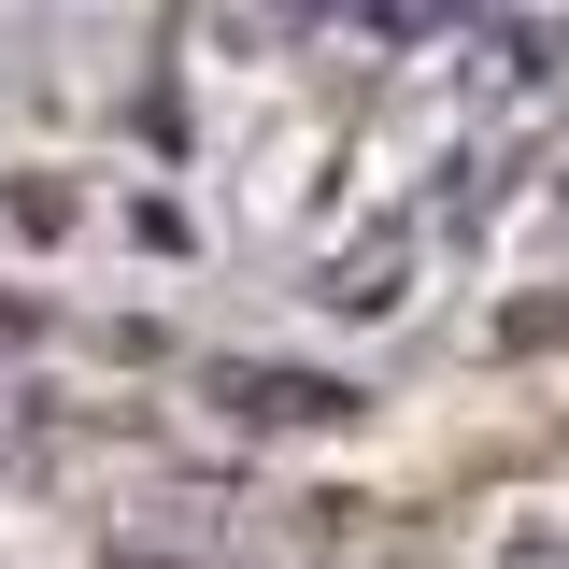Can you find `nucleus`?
I'll use <instances>...</instances> for the list:
<instances>
[{
	"label": "nucleus",
	"mask_w": 569,
	"mask_h": 569,
	"mask_svg": "<svg viewBox=\"0 0 569 569\" xmlns=\"http://www.w3.org/2000/svg\"><path fill=\"white\" fill-rule=\"evenodd\" d=\"M100 569H242V498L228 485H142L100 527Z\"/></svg>",
	"instance_id": "1"
},
{
	"label": "nucleus",
	"mask_w": 569,
	"mask_h": 569,
	"mask_svg": "<svg viewBox=\"0 0 569 569\" xmlns=\"http://www.w3.org/2000/svg\"><path fill=\"white\" fill-rule=\"evenodd\" d=\"M498 569H569V527H512V541H498Z\"/></svg>",
	"instance_id": "4"
},
{
	"label": "nucleus",
	"mask_w": 569,
	"mask_h": 569,
	"mask_svg": "<svg viewBox=\"0 0 569 569\" xmlns=\"http://www.w3.org/2000/svg\"><path fill=\"white\" fill-rule=\"evenodd\" d=\"M299 569H441L413 512H385V498H313V556Z\"/></svg>",
	"instance_id": "2"
},
{
	"label": "nucleus",
	"mask_w": 569,
	"mask_h": 569,
	"mask_svg": "<svg viewBox=\"0 0 569 569\" xmlns=\"http://www.w3.org/2000/svg\"><path fill=\"white\" fill-rule=\"evenodd\" d=\"M213 399L242 427H342L356 385H328V370H213Z\"/></svg>",
	"instance_id": "3"
}]
</instances>
